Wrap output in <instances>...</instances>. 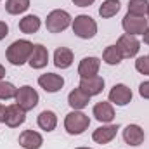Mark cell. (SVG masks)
I'll return each instance as SVG.
<instances>
[{
	"label": "cell",
	"mask_w": 149,
	"mask_h": 149,
	"mask_svg": "<svg viewBox=\"0 0 149 149\" xmlns=\"http://www.w3.org/2000/svg\"><path fill=\"white\" fill-rule=\"evenodd\" d=\"M31 50H33V43L30 40H16L7 47L5 57L12 66H23L24 63L30 61Z\"/></svg>",
	"instance_id": "obj_1"
},
{
	"label": "cell",
	"mask_w": 149,
	"mask_h": 149,
	"mask_svg": "<svg viewBox=\"0 0 149 149\" xmlns=\"http://www.w3.org/2000/svg\"><path fill=\"white\" fill-rule=\"evenodd\" d=\"M71 28H73L74 35L78 38H83V40H90V38L95 37V33H97V23H95V19H92L87 14L76 16L73 19V23H71Z\"/></svg>",
	"instance_id": "obj_2"
},
{
	"label": "cell",
	"mask_w": 149,
	"mask_h": 149,
	"mask_svg": "<svg viewBox=\"0 0 149 149\" xmlns=\"http://www.w3.org/2000/svg\"><path fill=\"white\" fill-rule=\"evenodd\" d=\"M90 125V118L81 111H71L64 118V128L70 135H80L83 134Z\"/></svg>",
	"instance_id": "obj_3"
},
{
	"label": "cell",
	"mask_w": 149,
	"mask_h": 149,
	"mask_svg": "<svg viewBox=\"0 0 149 149\" xmlns=\"http://www.w3.org/2000/svg\"><path fill=\"white\" fill-rule=\"evenodd\" d=\"M71 23H73V21H71L70 12H68V10H63V9L52 10V12L47 16V19H45V26H47V30H49L50 33H61V31H64Z\"/></svg>",
	"instance_id": "obj_4"
},
{
	"label": "cell",
	"mask_w": 149,
	"mask_h": 149,
	"mask_svg": "<svg viewBox=\"0 0 149 149\" xmlns=\"http://www.w3.org/2000/svg\"><path fill=\"white\" fill-rule=\"evenodd\" d=\"M38 92L30 87V85H23L17 88V94H16V104L24 109V111H31L33 108H37L38 104Z\"/></svg>",
	"instance_id": "obj_5"
},
{
	"label": "cell",
	"mask_w": 149,
	"mask_h": 149,
	"mask_svg": "<svg viewBox=\"0 0 149 149\" xmlns=\"http://www.w3.org/2000/svg\"><path fill=\"white\" fill-rule=\"evenodd\" d=\"M121 26H123V30H125L127 35H134V37L144 35L146 30L149 28V19L141 17V16H132V14L127 12V16L121 21Z\"/></svg>",
	"instance_id": "obj_6"
},
{
	"label": "cell",
	"mask_w": 149,
	"mask_h": 149,
	"mask_svg": "<svg viewBox=\"0 0 149 149\" xmlns=\"http://www.w3.org/2000/svg\"><path fill=\"white\" fill-rule=\"evenodd\" d=\"M116 47L120 49L123 59H125V57H135V56L139 54V50H141V42L137 40V37L125 33V35H121V37L118 38Z\"/></svg>",
	"instance_id": "obj_7"
},
{
	"label": "cell",
	"mask_w": 149,
	"mask_h": 149,
	"mask_svg": "<svg viewBox=\"0 0 149 149\" xmlns=\"http://www.w3.org/2000/svg\"><path fill=\"white\" fill-rule=\"evenodd\" d=\"M38 85L45 92L56 94V92H59L64 87V78L61 74H56V73H43L38 76Z\"/></svg>",
	"instance_id": "obj_8"
},
{
	"label": "cell",
	"mask_w": 149,
	"mask_h": 149,
	"mask_svg": "<svg viewBox=\"0 0 149 149\" xmlns=\"http://www.w3.org/2000/svg\"><path fill=\"white\" fill-rule=\"evenodd\" d=\"M132 101V90L125 83H116L109 90V102L116 106H127Z\"/></svg>",
	"instance_id": "obj_9"
},
{
	"label": "cell",
	"mask_w": 149,
	"mask_h": 149,
	"mask_svg": "<svg viewBox=\"0 0 149 149\" xmlns=\"http://www.w3.org/2000/svg\"><path fill=\"white\" fill-rule=\"evenodd\" d=\"M78 87H80L85 94H88L90 97H94V95H99V94L104 90V78L99 76V74L88 76V78H81Z\"/></svg>",
	"instance_id": "obj_10"
},
{
	"label": "cell",
	"mask_w": 149,
	"mask_h": 149,
	"mask_svg": "<svg viewBox=\"0 0 149 149\" xmlns=\"http://www.w3.org/2000/svg\"><path fill=\"white\" fill-rule=\"evenodd\" d=\"M47 63H49V50H47V47H43L42 43L33 45V50H31L28 64L33 70H42V68L47 66Z\"/></svg>",
	"instance_id": "obj_11"
},
{
	"label": "cell",
	"mask_w": 149,
	"mask_h": 149,
	"mask_svg": "<svg viewBox=\"0 0 149 149\" xmlns=\"http://www.w3.org/2000/svg\"><path fill=\"white\" fill-rule=\"evenodd\" d=\"M101 68V59L99 57H83L78 64V74L80 78H88L95 76Z\"/></svg>",
	"instance_id": "obj_12"
},
{
	"label": "cell",
	"mask_w": 149,
	"mask_h": 149,
	"mask_svg": "<svg viewBox=\"0 0 149 149\" xmlns=\"http://www.w3.org/2000/svg\"><path fill=\"white\" fill-rule=\"evenodd\" d=\"M26 120V111L21 109L17 104H12L7 108V114H5V125L10 127V128H17L19 125H23Z\"/></svg>",
	"instance_id": "obj_13"
},
{
	"label": "cell",
	"mask_w": 149,
	"mask_h": 149,
	"mask_svg": "<svg viewBox=\"0 0 149 149\" xmlns=\"http://www.w3.org/2000/svg\"><path fill=\"white\" fill-rule=\"evenodd\" d=\"M94 116L97 121L101 123H111L114 120V108H113L111 102H106V101H101L94 106Z\"/></svg>",
	"instance_id": "obj_14"
},
{
	"label": "cell",
	"mask_w": 149,
	"mask_h": 149,
	"mask_svg": "<svg viewBox=\"0 0 149 149\" xmlns=\"http://www.w3.org/2000/svg\"><path fill=\"white\" fill-rule=\"evenodd\" d=\"M144 130L139 125H127L123 130V141L128 146H141L144 142Z\"/></svg>",
	"instance_id": "obj_15"
},
{
	"label": "cell",
	"mask_w": 149,
	"mask_h": 149,
	"mask_svg": "<svg viewBox=\"0 0 149 149\" xmlns=\"http://www.w3.org/2000/svg\"><path fill=\"white\" fill-rule=\"evenodd\" d=\"M43 144V137L35 130H24L19 135V146L24 149H40Z\"/></svg>",
	"instance_id": "obj_16"
},
{
	"label": "cell",
	"mask_w": 149,
	"mask_h": 149,
	"mask_svg": "<svg viewBox=\"0 0 149 149\" xmlns=\"http://www.w3.org/2000/svg\"><path fill=\"white\" fill-rule=\"evenodd\" d=\"M116 132H118L116 125H102V127H99V128L94 130L92 139L97 144H109L113 139L116 137Z\"/></svg>",
	"instance_id": "obj_17"
},
{
	"label": "cell",
	"mask_w": 149,
	"mask_h": 149,
	"mask_svg": "<svg viewBox=\"0 0 149 149\" xmlns=\"http://www.w3.org/2000/svg\"><path fill=\"white\" fill-rule=\"evenodd\" d=\"M88 102H90V95L85 94L80 87L78 88H73L70 92V95H68V104L73 108L74 111H81L83 108L88 106Z\"/></svg>",
	"instance_id": "obj_18"
},
{
	"label": "cell",
	"mask_w": 149,
	"mask_h": 149,
	"mask_svg": "<svg viewBox=\"0 0 149 149\" xmlns=\"http://www.w3.org/2000/svg\"><path fill=\"white\" fill-rule=\"evenodd\" d=\"M54 64L59 70H68L73 64V52L66 47H59L54 52Z\"/></svg>",
	"instance_id": "obj_19"
},
{
	"label": "cell",
	"mask_w": 149,
	"mask_h": 149,
	"mask_svg": "<svg viewBox=\"0 0 149 149\" xmlns=\"http://www.w3.org/2000/svg\"><path fill=\"white\" fill-rule=\"evenodd\" d=\"M40 26H42V21H40V17L35 16V14H28V16H24L19 21V30L23 33H26V35L37 33L38 30H40Z\"/></svg>",
	"instance_id": "obj_20"
},
{
	"label": "cell",
	"mask_w": 149,
	"mask_h": 149,
	"mask_svg": "<svg viewBox=\"0 0 149 149\" xmlns=\"http://www.w3.org/2000/svg\"><path fill=\"white\" fill-rule=\"evenodd\" d=\"M37 123H38V127H40L42 130H45V132H52V130L57 127V116H56V113L54 111L45 109V111H42L40 114H38Z\"/></svg>",
	"instance_id": "obj_21"
},
{
	"label": "cell",
	"mask_w": 149,
	"mask_h": 149,
	"mask_svg": "<svg viewBox=\"0 0 149 149\" xmlns=\"http://www.w3.org/2000/svg\"><path fill=\"white\" fill-rule=\"evenodd\" d=\"M102 61L106 64H109V66H118L123 61V56H121V52H120V49L116 45H109L102 52Z\"/></svg>",
	"instance_id": "obj_22"
},
{
	"label": "cell",
	"mask_w": 149,
	"mask_h": 149,
	"mask_svg": "<svg viewBox=\"0 0 149 149\" xmlns=\"http://www.w3.org/2000/svg\"><path fill=\"white\" fill-rule=\"evenodd\" d=\"M120 12V0H104L99 7V16L104 19H109Z\"/></svg>",
	"instance_id": "obj_23"
},
{
	"label": "cell",
	"mask_w": 149,
	"mask_h": 149,
	"mask_svg": "<svg viewBox=\"0 0 149 149\" xmlns=\"http://www.w3.org/2000/svg\"><path fill=\"white\" fill-rule=\"evenodd\" d=\"M30 9V0H5V10L12 16L23 14Z\"/></svg>",
	"instance_id": "obj_24"
},
{
	"label": "cell",
	"mask_w": 149,
	"mask_h": 149,
	"mask_svg": "<svg viewBox=\"0 0 149 149\" xmlns=\"http://www.w3.org/2000/svg\"><path fill=\"white\" fill-rule=\"evenodd\" d=\"M149 9V0H128V14L146 17Z\"/></svg>",
	"instance_id": "obj_25"
},
{
	"label": "cell",
	"mask_w": 149,
	"mask_h": 149,
	"mask_svg": "<svg viewBox=\"0 0 149 149\" xmlns=\"http://www.w3.org/2000/svg\"><path fill=\"white\" fill-rule=\"evenodd\" d=\"M17 88L10 83V81H0V101H9V99H16Z\"/></svg>",
	"instance_id": "obj_26"
},
{
	"label": "cell",
	"mask_w": 149,
	"mask_h": 149,
	"mask_svg": "<svg viewBox=\"0 0 149 149\" xmlns=\"http://www.w3.org/2000/svg\"><path fill=\"white\" fill-rule=\"evenodd\" d=\"M135 70L141 74L149 76V57L148 56H141V57L135 59Z\"/></svg>",
	"instance_id": "obj_27"
},
{
	"label": "cell",
	"mask_w": 149,
	"mask_h": 149,
	"mask_svg": "<svg viewBox=\"0 0 149 149\" xmlns=\"http://www.w3.org/2000/svg\"><path fill=\"white\" fill-rule=\"evenodd\" d=\"M139 94H141L142 99H149V80L148 81H142L139 85Z\"/></svg>",
	"instance_id": "obj_28"
},
{
	"label": "cell",
	"mask_w": 149,
	"mask_h": 149,
	"mask_svg": "<svg viewBox=\"0 0 149 149\" xmlns=\"http://www.w3.org/2000/svg\"><path fill=\"white\" fill-rule=\"evenodd\" d=\"M7 35H9V26H7V23L0 21V42L7 37Z\"/></svg>",
	"instance_id": "obj_29"
},
{
	"label": "cell",
	"mask_w": 149,
	"mask_h": 149,
	"mask_svg": "<svg viewBox=\"0 0 149 149\" xmlns=\"http://www.w3.org/2000/svg\"><path fill=\"white\" fill-rule=\"evenodd\" d=\"M71 2H73L76 7H88V5H92L95 0H71Z\"/></svg>",
	"instance_id": "obj_30"
},
{
	"label": "cell",
	"mask_w": 149,
	"mask_h": 149,
	"mask_svg": "<svg viewBox=\"0 0 149 149\" xmlns=\"http://www.w3.org/2000/svg\"><path fill=\"white\" fill-rule=\"evenodd\" d=\"M5 114H7V108L0 102V121H5Z\"/></svg>",
	"instance_id": "obj_31"
},
{
	"label": "cell",
	"mask_w": 149,
	"mask_h": 149,
	"mask_svg": "<svg viewBox=\"0 0 149 149\" xmlns=\"http://www.w3.org/2000/svg\"><path fill=\"white\" fill-rule=\"evenodd\" d=\"M142 37H144V43H146V45H149V28L146 30V33H144Z\"/></svg>",
	"instance_id": "obj_32"
},
{
	"label": "cell",
	"mask_w": 149,
	"mask_h": 149,
	"mask_svg": "<svg viewBox=\"0 0 149 149\" xmlns=\"http://www.w3.org/2000/svg\"><path fill=\"white\" fill-rule=\"evenodd\" d=\"M3 78H5V68H3V66L0 64V81H2Z\"/></svg>",
	"instance_id": "obj_33"
},
{
	"label": "cell",
	"mask_w": 149,
	"mask_h": 149,
	"mask_svg": "<svg viewBox=\"0 0 149 149\" xmlns=\"http://www.w3.org/2000/svg\"><path fill=\"white\" fill-rule=\"evenodd\" d=\"M76 149H92V148H76Z\"/></svg>",
	"instance_id": "obj_34"
},
{
	"label": "cell",
	"mask_w": 149,
	"mask_h": 149,
	"mask_svg": "<svg viewBox=\"0 0 149 149\" xmlns=\"http://www.w3.org/2000/svg\"><path fill=\"white\" fill-rule=\"evenodd\" d=\"M148 17H149V9H148Z\"/></svg>",
	"instance_id": "obj_35"
},
{
	"label": "cell",
	"mask_w": 149,
	"mask_h": 149,
	"mask_svg": "<svg viewBox=\"0 0 149 149\" xmlns=\"http://www.w3.org/2000/svg\"><path fill=\"white\" fill-rule=\"evenodd\" d=\"M148 57H149V56H148Z\"/></svg>",
	"instance_id": "obj_36"
}]
</instances>
